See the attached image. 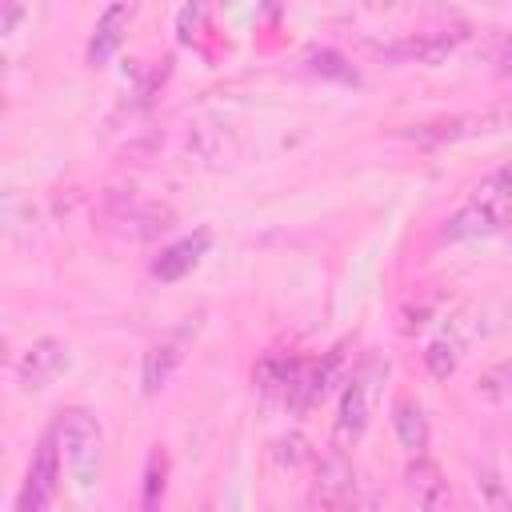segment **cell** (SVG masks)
<instances>
[{
	"label": "cell",
	"instance_id": "1",
	"mask_svg": "<svg viewBox=\"0 0 512 512\" xmlns=\"http://www.w3.org/2000/svg\"><path fill=\"white\" fill-rule=\"evenodd\" d=\"M512 224V168H492L484 172L472 192L468 204L448 220L444 236L460 240V236H480V232H500Z\"/></svg>",
	"mask_w": 512,
	"mask_h": 512
},
{
	"label": "cell",
	"instance_id": "2",
	"mask_svg": "<svg viewBox=\"0 0 512 512\" xmlns=\"http://www.w3.org/2000/svg\"><path fill=\"white\" fill-rule=\"evenodd\" d=\"M56 444H60V456H64V468L68 476L76 480V488H92L96 472H100V424L92 412L84 408H64L56 428H52Z\"/></svg>",
	"mask_w": 512,
	"mask_h": 512
},
{
	"label": "cell",
	"instance_id": "3",
	"mask_svg": "<svg viewBox=\"0 0 512 512\" xmlns=\"http://www.w3.org/2000/svg\"><path fill=\"white\" fill-rule=\"evenodd\" d=\"M512 124V100L484 108V112H464V116H444V120H428V124H412L404 136L416 144H444V140H464L476 132H496Z\"/></svg>",
	"mask_w": 512,
	"mask_h": 512
},
{
	"label": "cell",
	"instance_id": "4",
	"mask_svg": "<svg viewBox=\"0 0 512 512\" xmlns=\"http://www.w3.org/2000/svg\"><path fill=\"white\" fill-rule=\"evenodd\" d=\"M60 460H64V456H60L56 436L40 440V448H36V456H32V464H28V476H24L20 500H16V508H20V512H40V508H48V504H52L56 484H60Z\"/></svg>",
	"mask_w": 512,
	"mask_h": 512
},
{
	"label": "cell",
	"instance_id": "5",
	"mask_svg": "<svg viewBox=\"0 0 512 512\" xmlns=\"http://www.w3.org/2000/svg\"><path fill=\"white\" fill-rule=\"evenodd\" d=\"M64 364H68V344L56 340V336H40V340L20 356L16 380H20L24 392H40V388H48V384L64 372Z\"/></svg>",
	"mask_w": 512,
	"mask_h": 512
},
{
	"label": "cell",
	"instance_id": "6",
	"mask_svg": "<svg viewBox=\"0 0 512 512\" xmlns=\"http://www.w3.org/2000/svg\"><path fill=\"white\" fill-rule=\"evenodd\" d=\"M316 500L328 504V508L360 504V480H356V468L344 456V448H336L332 456L320 460V468H316Z\"/></svg>",
	"mask_w": 512,
	"mask_h": 512
},
{
	"label": "cell",
	"instance_id": "7",
	"mask_svg": "<svg viewBox=\"0 0 512 512\" xmlns=\"http://www.w3.org/2000/svg\"><path fill=\"white\" fill-rule=\"evenodd\" d=\"M212 248V232H192V236H180L176 244H168V248H160V256L152 260V276L156 280H164V284H172V280H180V276H188L196 264H200V256Z\"/></svg>",
	"mask_w": 512,
	"mask_h": 512
},
{
	"label": "cell",
	"instance_id": "8",
	"mask_svg": "<svg viewBox=\"0 0 512 512\" xmlns=\"http://www.w3.org/2000/svg\"><path fill=\"white\" fill-rule=\"evenodd\" d=\"M132 12H136L132 0H112V4L100 12L96 32H92V40H88V60H92V64H108V56L120 48V40H124V32H128Z\"/></svg>",
	"mask_w": 512,
	"mask_h": 512
},
{
	"label": "cell",
	"instance_id": "9",
	"mask_svg": "<svg viewBox=\"0 0 512 512\" xmlns=\"http://www.w3.org/2000/svg\"><path fill=\"white\" fill-rule=\"evenodd\" d=\"M368 428V384L364 380H352L340 396V408H336V428H332V440L336 448H352Z\"/></svg>",
	"mask_w": 512,
	"mask_h": 512
},
{
	"label": "cell",
	"instance_id": "10",
	"mask_svg": "<svg viewBox=\"0 0 512 512\" xmlns=\"http://www.w3.org/2000/svg\"><path fill=\"white\" fill-rule=\"evenodd\" d=\"M464 36H468V28H428V32H420V36L404 40V44H392V48H388V56H396V60L436 64V60H440V56H448Z\"/></svg>",
	"mask_w": 512,
	"mask_h": 512
},
{
	"label": "cell",
	"instance_id": "11",
	"mask_svg": "<svg viewBox=\"0 0 512 512\" xmlns=\"http://www.w3.org/2000/svg\"><path fill=\"white\" fill-rule=\"evenodd\" d=\"M184 336H188V328L176 332V336H168V340H160L156 348H148V356H144V392L148 396H156L172 380L176 364L184 360Z\"/></svg>",
	"mask_w": 512,
	"mask_h": 512
},
{
	"label": "cell",
	"instance_id": "12",
	"mask_svg": "<svg viewBox=\"0 0 512 512\" xmlns=\"http://www.w3.org/2000/svg\"><path fill=\"white\" fill-rule=\"evenodd\" d=\"M392 428H396V440L408 456H424L428 448V416L416 400H396L392 404Z\"/></svg>",
	"mask_w": 512,
	"mask_h": 512
},
{
	"label": "cell",
	"instance_id": "13",
	"mask_svg": "<svg viewBox=\"0 0 512 512\" xmlns=\"http://www.w3.org/2000/svg\"><path fill=\"white\" fill-rule=\"evenodd\" d=\"M404 480H408V492H412V500H416L420 508H448V504H452L448 484L440 480L436 464H428L424 456H416V464H408Z\"/></svg>",
	"mask_w": 512,
	"mask_h": 512
},
{
	"label": "cell",
	"instance_id": "14",
	"mask_svg": "<svg viewBox=\"0 0 512 512\" xmlns=\"http://www.w3.org/2000/svg\"><path fill=\"white\" fill-rule=\"evenodd\" d=\"M456 364H460V344H456V340L440 336V340H432V344L424 348V368H428L436 380H448V376L456 372Z\"/></svg>",
	"mask_w": 512,
	"mask_h": 512
},
{
	"label": "cell",
	"instance_id": "15",
	"mask_svg": "<svg viewBox=\"0 0 512 512\" xmlns=\"http://www.w3.org/2000/svg\"><path fill=\"white\" fill-rule=\"evenodd\" d=\"M476 496H480V504H488V508L512 512V492L504 488V480H500L492 468H476Z\"/></svg>",
	"mask_w": 512,
	"mask_h": 512
},
{
	"label": "cell",
	"instance_id": "16",
	"mask_svg": "<svg viewBox=\"0 0 512 512\" xmlns=\"http://www.w3.org/2000/svg\"><path fill=\"white\" fill-rule=\"evenodd\" d=\"M480 392H488V396H496V400L512 396V360H504V364L488 368V372H484V380H480Z\"/></svg>",
	"mask_w": 512,
	"mask_h": 512
},
{
	"label": "cell",
	"instance_id": "17",
	"mask_svg": "<svg viewBox=\"0 0 512 512\" xmlns=\"http://www.w3.org/2000/svg\"><path fill=\"white\" fill-rule=\"evenodd\" d=\"M160 496H164V456H160V452H152L148 472H144V508H152Z\"/></svg>",
	"mask_w": 512,
	"mask_h": 512
},
{
	"label": "cell",
	"instance_id": "18",
	"mask_svg": "<svg viewBox=\"0 0 512 512\" xmlns=\"http://www.w3.org/2000/svg\"><path fill=\"white\" fill-rule=\"evenodd\" d=\"M304 456H308L304 436H284V440L276 444V460H280V464H300Z\"/></svg>",
	"mask_w": 512,
	"mask_h": 512
},
{
	"label": "cell",
	"instance_id": "19",
	"mask_svg": "<svg viewBox=\"0 0 512 512\" xmlns=\"http://www.w3.org/2000/svg\"><path fill=\"white\" fill-rule=\"evenodd\" d=\"M492 64H496L504 76H512V36L496 40V48H492Z\"/></svg>",
	"mask_w": 512,
	"mask_h": 512
},
{
	"label": "cell",
	"instance_id": "20",
	"mask_svg": "<svg viewBox=\"0 0 512 512\" xmlns=\"http://www.w3.org/2000/svg\"><path fill=\"white\" fill-rule=\"evenodd\" d=\"M404 0H364V8L368 12H376V16H384V12H396Z\"/></svg>",
	"mask_w": 512,
	"mask_h": 512
},
{
	"label": "cell",
	"instance_id": "21",
	"mask_svg": "<svg viewBox=\"0 0 512 512\" xmlns=\"http://www.w3.org/2000/svg\"><path fill=\"white\" fill-rule=\"evenodd\" d=\"M16 16H20V8H16V0H8V16H4V32H12V24H16Z\"/></svg>",
	"mask_w": 512,
	"mask_h": 512
}]
</instances>
